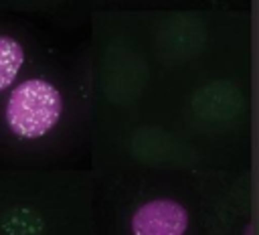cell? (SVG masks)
<instances>
[{
    "instance_id": "obj_1",
    "label": "cell",
    "mask_w": 259,
    "mask_h": 235,
    "mask_svg": "<svg viewBox=\"0 0 259 235\" xmlns=\"http://www.w3.org/2000/svg\"><path fill=\"white\" fill-rule=\"evenodd\" d=\"M63 111L57 87L45 79H28L16 85L6 103V124L18 138H40L49 134Z\"/></svg>"
},
{
    "instance_id": "obj_2",
    "label": "cell",
    "mask_w": 259,
    "mask_h": 235,
    "mask_svg": "<svg viewBox=\"0 0 259 235\" xmlns=\"http://www.w3.org/2000/svg\"><path fill=\"white\" fill-rule=\"evenodd\" d=\"M186 225V209L170 199H154L142 205L132 217L134 235H182Z\"/></svg>"
},
{
    "instance_id": "obj_3",
    "label": "cell",
    "mask_w": 259,
    "mask_h": 235,
    "mask_svg": "<svg viewBox=\"0 0 259 235\" xmlns=\"http://www.w3.org/2000/svg\"><path fill=\"white\" fill-rule=\"evenodd\" d=\"M22 61H24V51L20 43L0 34V91H4L14 83L22 67Z\"/></svg>"
}]
</instances>
